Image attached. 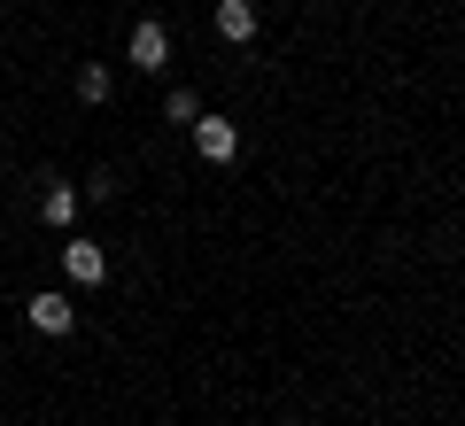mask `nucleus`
Wrapping results in <instances>:
<instances>
[{"instance_id":"f257e3e1","label":"nucleus","mask_w":465,"mask_h":426,"mask_svg":"<svg viewBox=\"0 0 465 426\" xmlns=\"http://www.w3.org/2000/svg\"><path fill=\"white\" fill-rule=\"evenodd\" d=\"M63 279L70 287H101V279H109V256H101L94 241H70L63 248Z\"/></svg>"},{"instance_id":"f03ea898","label":"nucleus","mask_w":465,"mask_h":426,"mask_svg":"<svg viewBox=\"0 0 465 426\" xmlns=\"http://www.w3.org/2000/svg\"><path fill=\"white\" fill-rule=\"evenodd\" d=\"M24 318H32L39 333H70V326H78V302L47 287V295H32V302H24Z\"/></svg>"},{"instance_id":"7ed1b4c3","label":"nucleus","mask_w":465,"mask_h":426,"mask_svg":"<svg viewBox=\"0 0 465 426\" xmlns=\"http://www.w3.org/2000/svg\"><path fill=\"white\" fill-rule=\"evenodd\" d=\"M194 148H202V163H232V155H241V132H232L225 116H202V124H194Z\"/></svg>"},{"instance_id":"20e7f679","label":"nucleus","mask_w":465,"mask_h":426,"mask_svg":"<svg viewBox=\"0 0 465 426\" xmlns=\"http://www.w3.org/2000/svg\"><path fill=\"white\" fill-rule=\"evenodd\" d=\"M133 63H140V70H163V63H171V32H163L155 16L133 24Z\"/></svg>"},{"instance_id":"39448f33","label":"nucleus","mask_w":465,"mask_h":426,"mask_svg":"<svg viewBox=\"0 0 465 426\" xmlns=\"http://www.w3.org/2000/svg\"><path fill=\"white\" fill-rule=\"evenodd\" d=\"M39 217H47V225H78V186L47 179V194H39Z\"/></svg>"},{"instance_id":"423d86ee","label":"nucleus","mask_w":465,"mask_h":426,"mask_svg":"<svg viewBox=\"0 0 465 426\" xmlns=\"http://www.w3.org/2000/svg\"><path fill=\"white\" fill-rule=\"evenodd\" d=\"M217 32L225 39H256V8L249 0H217Z\"/></svg>"},{"instance_id":"0eeeda50","label":"nucleus","mask_w":465,"mask_h":426,"mask_svg":"<svg viewBox=\"0 0 465 426\" xmlns=\"http://www.w3.org/2000/svg\"><path fill=\"white\" fill-rule=\"evenodd\" d=\"M78 101H109V70H101V63L78 70Z\"/></svg>"},{"instance_id":"6e6552de","label":"nucleus","mask_w":465,"mask_h":426,"mask_svg":"<svg viewBox=\"0 0 465 426\" xmlns=\"http://www.w3.org/2000/svg\"><path fill=\"white\" fill-rule=\"evenodd\" d=\"M163 116H171V124H194V116H202V101H194V94H186V85H179V94L163 101Z\"/></svg>"}]
</instances>
